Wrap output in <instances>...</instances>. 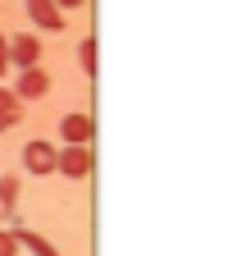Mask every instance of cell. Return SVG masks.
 Segmentation results:
<instances>
[{"instance_id": "obj_4", "label": "cell", "mask_w": 237, "mask_h": 256, "mask_svg": "<svg viewBox=\"0 0 237 256\" xmlns=\"http://www.w3.org/2000/svg\"><path fill=\"white\" fill-rule=\"evenodd\" d=\"M46 92H50V74L41 69V64H37V69H23V74H18V87H14L18 101H37V96H46Z\"/></svg>"}, {"instance_id": "obj_12", "label": "cell", "mask_w": 237, "mask_h": 256, "mask_svg": "<svg viewBox=\"0 0 237 256\" xmlns=\"http://www.w3.org/2000/svg\"><path fill=\"white\" fill-rule=\"evenodd\" d=\"M9 69V50H5V37H0V74Z\"/></svg>"}, {"instance_id": "obj_2", "label": "cell", "mask_w": 237, "mask_h": 256, "mask_svg": "<svg viewBox=\"0 0 237 256\" xmlns=\"http://www.w3.org/2000/svg\"><path fill=\"white\" fill-rule=\"evenodd\" d=\"M5 50H9V64H18V69H37L41 42L32 37V32H18V37H5Z\"/></svg>"}, {"instance_id": "obj_7", "label": "cell", "mask_w": 237, "mask_h": 256, "mask_svg": "<svg viewBox=\"0 0 237 256\" xmlns=\"http://www.w3.org/2000/svg\"><path fill=\"white\" fill-rule=\"evenodd\" d=\"M23 124V101L9 92V87H0V133H9V128Z\"/></svg>"}, {"instance_id": "obj_8", "label": "cell", "mask_w": 237, "mask_h": 256, "mask_svg": "<svg viewBox=\"0 0 237 256\" xmlns=\"http://www.w3.org/2000/svg\"><path fill=\"white\" fill-rule=\"evenodd\" d=\"M14 242H27L32 252H37V256H59V252H55V247H50L41 234H27V229H18V234H14Z\"/></svg>"}, {"instance_id": "obj_9", "label": "cell", "mask_w": 237, "mask_h": 256, "mask_svg": "<svg viewBox=\"0 0 237 256\" xmlns=\"http://www.w3.org/2000/svg\"><path fill=\"white\" fill-rule=\"evenodd\" d=\"M78 64H82L87 78L96 74V42H91V37H82V46H78Z\"/></svg>"}, {"instance_id": "obj_13", "label": "cell", "mask_w": 237, "mask_h": 256, "mask_svg": "<svg viewBox=\"0 0 237 256\" xmlns=\"http://www.w3.org/2000/svg\"><path fill=\"white\" fill-rule=\"evenodd\" d=\"M50 5H55V10H78L82 0H50Z\"/></svg>"}, {"instance_id": "obj_3", "label": "cell", "mask_w": 237, "mask_h": 256, "mask_svg": "<svg viewBox=\"0 0 237 256\" xmlns=\"http://www.w3.org/2000/svg\"><path fill=\"white\" fill-rule=\"evenodd\" d=\"M23 165H27V174H55V146L50 142H27L23 146Z\"/></svg>"}, {"instance_id": "obj_11", "label": "cell", "mask_w": 237, "mask_h": 256, "mask_svg": "<svg viewBox=\"0 0 237 256\" xmlns=\"http://www.w3.org/2000/svg\"><path fill=\"white\" fill-rule=\"evenodd\" d=\"M0 256H18V242H14L9 229H0Z\"/></svg>"}, {"instance_id": "obj_1", "label": "cell", "mask_w": 237, "mask_h": 256, "mask_svg": "<svg viewBox=\"0 0 237 256\" xmlns=\"http://www.w3.org/2000/svg\"><path fill=\"white\" fill-rule=\"evenodd\" d=\"M55 174L87 178L91 174V146H64V151H55Z\"/></svg>"}, {"instance_id": "obj_10", "label": "cell", "mask_w": 237, "mask_h": 256, "mask_svg": "<svg viewBox=\"0 0 237 256\" xmlns=\"http://www.w3.org/2000/svg\"><path fill=\"white\" fill-rule=\"evenodd\" d=\"M14 202H18V178H14V174H5V178H0V206L14 210Z\"/></svg>"}, {"instance_id": "obj_6", "label": "cell", "mask_w": 237, "mask_h": 256, "mask_svg": "<svg viewBox=\"0 0 237 256\" xmlns=\"http://www.w3.org/2000/svg\"><path fill=\"white\" fill-rule=\"evenodd\" d=\"M23 5H27V18L37 23V28H46V32H59L64 28V14L50 5V0H23Z\"/></svg>"}, {"instance_id": "obj_5", "label": "cell", "mask_w": 237, "mask_h": 256, "mask_svg": "<svg viewBox=\"0 0 237 256\" xmlns=\"http://www.w3.org/2000/svg\"><path fill=\"white\" fill-rule=\"evenodd\" d=\"M59 128H64V142H69V146H87V142H91V128H96V124H91V114L73 110V114H64V124H59Z\"/></svg>"}]
</instances>
